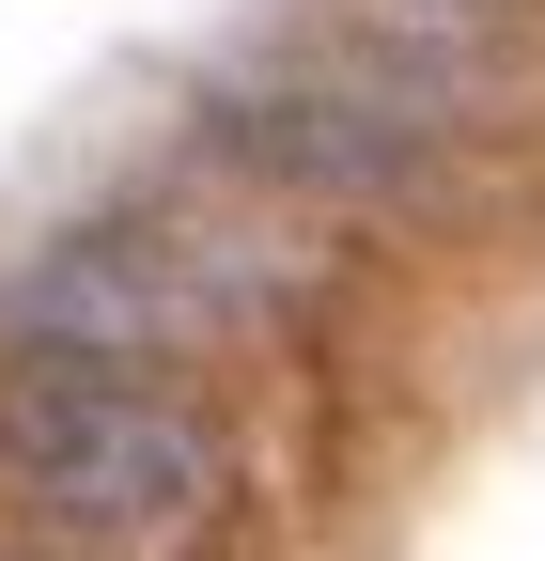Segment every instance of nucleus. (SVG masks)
Listing matches in <instances>:
<instances>
[{"label":"nucleus","mask_w":545,"mask_h":561,"mask_svg":"<svg viewBox=\"0 0 545 561\" xmlns=\"http://www.w3.org/2000/svg\"><path fill=\"white\" fill-rule=\"evenodd\" d=\"M0 500L47 515L62 546H94V561H156L219 500V405L187 375L0 343Z\"/></svg>","instance_id":"2"},{"label":"nucleus","mask_w":545,"mask_h":561,"mask_svg":"<svg viewBox=\"0 0 545 561\" xmlns=\"http://www.w3.org/2000/svg\"><path fill=\"white\" fill-rule=\"evenodd\" d=\"M219 157H250V187L281 203H437L467 172V125L484 94L437 79V62H390V47H344V62H265V79H219Z\"/></svg>","instance_id":"3"},{"label":"nucleus","mask_w":545,"mask_h":561,"mask_svg":"<svg viewBox=\"0 0 545 561\" xmlns=\"http://www.w3.org/2000/svg\"><path fill=\"white\" fill-rule=\"evenodd\" d=\"M281 297H297V234L172 187V203H109V219H79L62 250H32L16 280H0V343L187 375V359H219L250 312H281Z\"/></svg>","instance_id":"1"}]
</instances>
